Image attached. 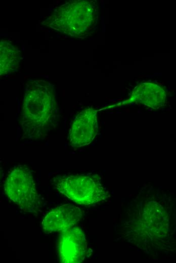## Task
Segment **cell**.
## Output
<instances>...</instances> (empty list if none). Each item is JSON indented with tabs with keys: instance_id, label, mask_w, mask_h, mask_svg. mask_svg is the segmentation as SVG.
I'll list each match as a JSON object with an SVG mask.
<instances>
[{
	"instance_id": "1",
	"label": "cell",
	"mask_w": 176,
	"mask_h": 263,
	"mask_svg": "<svg viewBox=\"0 0 176 263\" xmlns=\"http://www.w3.org/2000/svg\"><path fill=\"white\" fill-rule=\"evenodd\" d=\"M58 108L54 86L45 80L29 82L24 94L21 117L24 137L46 136L57 125Z\"/></svg>"
},
{
	"instance_id": "2",
	"label": "cell",
	"mask_w": 176,
	"mask_h": 263,
	"mask_svg": "<svg viewBox=\"0 0 176 263\" xmlns=\"http://www.w3.org/2000/svg\"><path fill=\"white\" fill-rule=\"evenodd\" d=\"M97 9L92 2L78 1L66 3L55 10L48 23L50 26L69 35L87 34L95 25Z\"/></svg>"
},
{
	"instance_id": "3",
	"label": "cell",
	"mask_w": 176,
	"mask_h": 263,
	"mask_svg": "<svg viewBox=\"0 0 176 263\" xmlns=\"http://www.w3.org/2000/svg\"><path fill=\"white\" fill-rule=\"evenodd\" d=\"M56 189L73 202L90 205L105 200L107 192L98 177L81 174L59 176L54 178Z\"/></svg>"
},
{
	"instance_id": "4",
	"label": "cell",
	"mask_w": 176,
	"mask_h": 263,
	"mask_svg": "<svg viewBox=\"0 0 176 263\" xmlns=\"http://www.w3.org/2000/svg\"><path fill=\"white\" fill-rule=\"evenodd\" d=\"M5 191L8 198L25 211L36 212L41 205L34 179L26 166L18 165L8 174Z\"/></svg>"
},
{
	"instance_id": "5",
	"label": "cell",
	"mask_w": 176,
	"mask_h": 263,
	"mask_svg": "<svg viewBox=\"0 0 176 263\" xmlns=\"http://www.w3.org/2000/svg\"><path fill=\"white\" fill-rule=\"evenodd\" d=\"M56 253L61 262H81L87 253V243L78 226L59 232L56 240Z\"/></svg>"
},
{
	"instance_id": "6",
	"label": "cell",
	"mask_w": 176,
	"mask_h": 263,
	"mask_svg": "<svg viewBox=\"0 0 176 263\" xmlns=\"http://www.w3.org/2000/svg\"><path fill=\"white\" fill-rule=\"evenodd\" d=\"M98 130L97 111L87 108L74 119L69 133V140L73 147H82L91 143Z\"/></svg>"
},
{
	"instance_id": "7",
	"label": "cell",
	"mask_w": 176,
	"mask_h": 263,
	"mask_svg": "<svg viewBox=\"0 0 176 263\" xmlns=\"http://www.w3.org/2000/svg\"><path fill=\"white\" fill-rule=\"evenodd\" d=\"M82 211L77 206L64 204L50 211L42 222L46 233L60 232L75 226L81 218Z\"/></svg>"
},
{
	"instance_id": "8",
	"label": "cell",
	"mask_w": 176,
	"mask_h": 263,
	"mask_svg": "<svg viewBox=\"0 0 176 263\" xmlns=\"http://www.w3.org/2000/svg\"><path fill=\"white\" fill-rule=\"evenodd\" d=\"M166 94L164 89L158 84L145 82L140 84L133 90L128 103L143 104L154 109L163 106Z\"/></svg>"
},
{
	"instance_id": "9",
	"label": "cell",
	"mask_w": 176,
	"mask_h": 263,
	"mask_svg": "<svg viewBox=\"0 0 176 263\" xmlns=\"http://www.w3.org/2000/svg\"><path fill=\"white\" fill-rule=\"evenodd\" d=\"M19 61L18 50L9 42H3L1 46V74H8L14 71Z\"/></svg>"
}]
</instances>
